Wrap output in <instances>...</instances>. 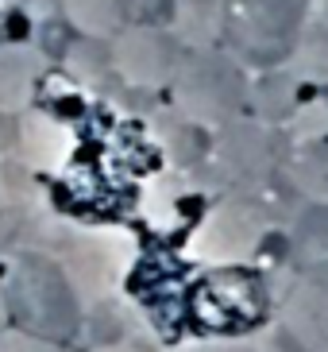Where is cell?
Wrapping results in <instances>:
<instances>
[{
	"label": "cell",
	"instance_id": "6da1fadb",
	"mask_svg": "<svg viewBox=\"0 0 328 352\" xmlns=\"http://www.w3.org/2000/svg\"><path fill=\"white\" fill-rule=\"evenodd\" d=\"M4 302L16 325L39 333L47 341H62L82 329L85 302L73 290L70 275L47 248H20L8 263Z\"/></svg>",
	"mask_w": 328,
	"mask_h": 352
},
{
	"label": "cell",
	"instance_id": "7a4b0ae2",
	"mask_svg": "<svg viewBox=\"0 0 328 352\" xmlns=\"http://www.w3.org/2000/svg\"><path fill=\"white\" fill-rule=\"evenodd\" d=\"M170 85H174L178 113L201 128H224L251 101V82L244 74V63H236L224 51H209V47L182 51V63Z\"/></svg>",
	"mask_w": 328,
	"mask_h": 352
},
{
	"label": "cell",
	"instance_id": "3957f363",
	"mask_svg": "<svg viewBox=\"0 0 328 352\" xmlns=\"http://www.w3.org/2000/svg\"><path fill=\"white\" fill-rule=\"evenodd\" d=\"M313 0H224V35L247 66L274 70L298 51Z\"/></svg>",
	"mask_w": 328,
	"mask_h": 352
},
{
	"label": "cell",
	"instance_id": "277c9868",
	"mask_svg": "<svg viewBox=\"0 0 328 352\" xmlns=\"http://www.w3.org/2000/svg\"><path fill=\"white\" fill-rule=\"evenodd\" d=\"M270 294L263 275L239 263L216 267L189 287V310L213 337H244L267 318Z\"/></svg>",
	"mask_w": 328,
	"mask_h": 352
},
{
	"label": "cell",
	"instance_id": "5b68a950",
	"mask_svg": "<svg viewBox=\"0 0 328 352\" xmlns=\"http://www.w3.org/2000/svg\"><path fill=\"white\" fill-rule=\"evenodd\" d=\"M270 221L267 209L259 206L255 197H228L209 213V221L201 225V232L194 236V256L209 259V263H244L247 256H255L259 244L267 240Z\"/></svg>",
	"mask_w": 328,
	"mask_h": 352
},
{
	"label": "cell",
	"instance_id": "8992f818",
	"mask_svg": "<svg viewBox=\"0 0 328 352\" xmlns=\"http://www.w3.org/2000/svg\"><path fill=\"white\" fill-rule=\"evenodd\" d=\"M108 43H113L108 47L113 70L128 85H139V89L170 85L178 63H182V51H185L178 35H170L166 28H154V23H132V28H124Z\"/></svg>",
	"mask_w": 328,
	"mask_h": 352
},
{
	"label": "cell",
	"instance_id": "52a82bcc",
	"mask_svg": "<svg viewBox=\"0 0 328 352\" xmlns=\"http://www.w3.org/2000/svg\"><path fill=\"white\" fill-rule=\"evenodd\" d=\"M278 329L301 352H328V256L301 267L278 302Z\"/></svg>",
	"mask_w": 328,
	"mask_h": 352
},
{
	"label": "cell",
	"instance_id": "ba28073f",
	"mask_svg": "<svg viewBox=\"0 0 328 352\" xmlns=\"http://www.w3.org/2000/svg\"><path fill=\"white\" fill-rule=\"evenodd\" d=\"M213 159L232 182L259 186L274 170V135L259 120H228L213 140Z\"/></svg>",
	"mask_w": 328,
	"mask_h": 352
},
{
	"label": "cell",
	"instance_id": "9c48e42d",
	"mask_svg": "<svg viewBox=\"0 0 328 352\" xmlns=\"http://www.w3.org/2000/svg\"><path fill=\"white\" fill-rule=\"evenodd\" d=\"M47 58L31 43H4L0 47V116H16L35 101Z\"/></svg>",
	"mask_w": 328,
	"mask_h": 352
},
{
	"label": "cell",
	"instance_id": "30bf717a",
	"mask_svg": "<svg viewBox=\"0 0 328 352\" xmlns=\"http://www.w3.org/2000/svg\"><path fill=\"white\" fill-rule=\"evenodd\" d=\"M70 23L85 39H116L124 28H132L139 0H62Z\"/></svg>",
	"mask_w": 328,
	"mask_h": 352
},
{
	"label": "cell",
	"instance_id": "8fae6325",
	"mask_svg": "<svg viewBox=\"0 0 328 352\" xmlns=\"http://www.w3.org/2000/svg\"><path fill=\"white\" fill-rule=\"evenodd\" d=\"M178 39L189 47H209L224 32V0H174Z\"/></svg>",
	"mask_w": 328,
	"mask_h": 352
},
{
	"label": "cell",
	"instance_id": "7c38bea8",
	"mask_svg": "<svg viewBox=\"0 0 328 352\" xmlns=\"http://www.w3.org/2000/svg\"><path fill=\"white\" fill-rule=\"evenodd\" d=\"M251 104L259 109L263 120H274V124H282V120H290V116H298V109H301L298 78L286 74V70H270L267 78L251 89Z\"/></svg>",
	"mask_w": 328,
	"mask_h": 352
},
{
	"label": "cell",
	"instance_id": "4fadbf2b",
	"mask_svg": "<svg viewBox=\"0 0 328 352\" xmlns=\"http://www.w3.org/2000/svg\"><path fill=\"white\" fill-rule=\"evenodd\" d=\"M294 175H298V186L313 201L328 206V135L325 140H309V147L301 151L298 166H294Z\"/></svg>",
	"mask_w": 328,
	"mask_h": 352
},
{
	"label": "cell",
	"instance_id": "5bb4252c",
	"mask_svg": "<svg viewBox=\"0 0 328 352\" xmlns=\"http://www.w3.org/2000/svg\"><path fill=\"white\" fill-rule=\"evenodd\" d=\"M294 248L305 256V263L328 256V206L313 201L298 217V225H294Z\"/></svg>",
	"mask_w": 328,
	"mask_h": 352
},
{
	"label": "cell",
	"instance_id": "9a60e30c",
	"mask_svg": "<svg viewBox=\"0 0 328 352\" xmlns=\"http://www.w3.org/2000/svg\"><path fill=\"white\" fill-rule=\"evenodd\" d=\"M0 352H62L58 341H47L39 333H27L20 325H4L0 329Z\"/></svg>",
	"mask_w": 328,
	"mask_h": 352
},
{
	"label": "cell",
	"instance_id": "2e32d148",
	"mask_svg": "<svg viewBox=\"0 0 328 352\" xmlns=\"http://www.w3.org/2000/svg\"><path fill=\"white\" fill-rule=\"evenodd\" d=\"M170 352H259V344L244 341V337H213V341H194Z\"/></svg>",
	"mask_w": 328,
	"mask_h": 352
},
{
	"label": "cell",
	"instance_id": "e0dca14e",
	"mask_svg": "<svg viewBox=\"0 0 328 352\" xmlns=\"http://www.w3.org/2000/svg\"><path fill=\"white\" fill-rule=\"evenodd\" d=\"M89 352H154V349L139 337H120V341H108V344H93Z\"/></svg>",
	"mask_w": 328,
	"mask_h": 352
},
{
	"label": "cell",
	"instance_id": "ac0fdd59",
	"mask_svg": "<svg viewBox=\"0 0 328 352\" xmlns=\"http://www.w3.org/2000/svg\"><path fill=\"white\" fill-rule=\"evenodd\" d=\"M8 318H12V314H8V302H4V290H0V329L8 325Z\"/></svg>",
	"mask_w": 328,
	"mask_h": 352
}]
</instances>
